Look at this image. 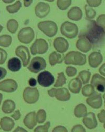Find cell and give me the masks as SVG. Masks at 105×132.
<instances>
[{
    "mask_svg": "<svg viewBox=\"0 0 105 132\" xmlns=\"http://www.w3.org/2000/svg\"><path fill=\"white\" fill-rule=\"evenodd\" d=\"M80 37L86 38L90 42L92 47H97L104 40L105 32L95 21L89 20L85 29L80 32L79 36V38Z\"/></svg>",
    "mask_w": 105,
    "mask_h": 132,
    "instance_id": "6da1fadb",
    "label": "cell"
},
{
    "mask_svg": "<svg viewBox=\"0 0 105 132\" xmlns=\"http://www.w3.org/2000/svg\"><path fill=\"white\" fill-rule=\"evenodd\" d=\"M64 59L66 64L83 65L86 63L85 55L77 51L68 52L65 56Z\"/></svg>",
    "mask_w": 105,
    "mask_h": 132,
    "instance_id": "7a4b0ae2",
    "label": "cell"
},
{
    "mask_svg": "<svg viewBox=\"0 0 105 132\" xmlns=\"http://www.w3.org/2000/svg\"><path fill=\"white\" fill-rule=\"evenodd\" d=\"M38 28L41 32L50 38L54 37L58 31L57 24L51 21L40 22L38 24Z\"/></svg>",
    "mask_w": 105,
    "mask_h": 132,
    "instance_id": "3957f363",
    "label": "cell"
},
{
    "mask_svg": "<svg viewBox=\"0 0 105 132\" xmlns=\"http://www.w3.org/2000/svg\"><path fill=\"white\" fill-rule=\"evenodd\" d=\"M60 31L62 35L69 39L75 38L78 32V28L74 23L66 21L63 23L60 28Z\"/></svg>",
    "mask_w": 105,
    "mask_h": 132,
    "instance_id": "277c9868",
    "label": "cell"
},
{
    "mask_svg": "<svg viewBox=\"0 0 105 132\" xmlns=\"http://www.w3.org/2000/svg\"><path fill=\"white\" fill-rule=\"evenodd\" d=\"M34 36V32L30 27H26L21 29L17 36L19 41L25 44L30 43L33 40Z\"/></svg>",
    "mask_w": 105,
    "mask_h": 132,
    "instance_id": "5b68a950",
    "label": "cell"
},
{
    "mask_svg": "<svg viewBox=\"0 0 105 132\" xmlns=\"http://www.w3.org/2000/svg\"><path fill=\"white\" fill-rule=\"evenodd\" d=\"M39 97V92L36 88L27 87L24 90V100L28 104L35 103L38 101Z\"/></svg>",
    "mask_w": 105,
    "mask_h": 132,
    "instance_id": "8992f818",
    "label": "cell"
},
{
    "mask_svg": "<svg viewBox=\"0 0 105 132\" xmlns=\"http://www.w3.org/2000/svg\"><path fill=\"white\" fill-rule=\"evenodd\" d=\"M48 49V43L43 39H37L32 46L30 51L33 55L43 54L46 52Z\"/></svg>",
    "mask_w": 105,
    "mask_h": 132,
    "instance_id": "52a82bcc",
    "label": "cell"
},
{
    "mask_svg": "<svg viewBox=\"0 0 105 132\" xmlns=\"http://www.w3.org/2000/svg\"><path fill=\"white\" fill-rule=\"evenodd\" d=\"M46 67V62L45 59L41 57H36L32 60L28 69L32 72L36 73L45 69Z\"/></svg>",
    "mask_w": 105,
    "mask_h": 132,
    "instance_id": "ba28073f",
    "label": "cell"
},
{
    "mask_svg": "<svg viewBox=\"0 0 105 132\" xmlns=\"http://www.w3.org/2000/svg\"><path fill=\"white\" fill-rule=\"evenodd\" d=\"M37 80L40 86L44 87H47L54 83V77L49 71H44L39 74Z\"/></svg>",
    "mask_w": 105,
    "mask_h": 132,
    "instance_id": "9c48e42d",
    "label": "cell"
},
{
    "mask_svg": "<svg viewBox=\"0 0 105 132\" xmlns=\"http://www.w3.org/2000/svg\"><path fill=\"white\" fill-rule=\"evenodd\" d=\"M16 56L19 57L22 60L23 65L26 67L29 62L30 56L28 48L24 46H18L15 50Z\"/></svg>",
    "mask_w": 105,
    "mask_h": 132,
    "instance_id": "30bf717a",
    "label": "cell"
},
{
    "mask_svg": "<svg viewBox=\"0 0 105 132\" xmlns=\"http://www.w3.org/2000/svg\"><path fill=\"white\" fill-rule=\"evenodd\" d=\"M18 87L17 82L11 79H6L0 82V90L7 92L12 93L15 92Z\"/></svg>",
    "mask_w": 105,
    "mask_h": 132,
    "instance_id": "8fae6325",
    "label": "cell"
},
{
    "mask_svg": "<svg viewBox=\"0 0 105 132\" xmlns=\"http://www.w3.org/2000/svg\"><path fill=\"white\" fill-rule=\"evenodd\" d=\"M54 48L60 53H64L66 52L69 47L68 41L62 37H58L56 38L54 41Z\"/></svg>",
    "mask_w": 105,
    "mask_h": 132,
    "instance_id": "7c38bea8",
    "label": "cell"
},
{
    "mask_svg": "<svg viewBox=\"0 0 105 132\" xmlns=\"http://www.w3.org/2000/svg\"><path fill=\"white\" fill-rule=\"evenodd\" d=\"M35 12L38 17L40 18H44L49 14L50 12V6L46 3L39 2L35 7Z\"/></svg>",
    "mask_w": 105,
    "mask_h": 132,
    "instance_id": "4fadbf2b",
    "label": "cell"
},
{
    "mask_svg": "<svg viewBox=\"0 0 105 132\" xmlns=\"http://www.w3.org/2000/svg\"><path fill=\"white\" fill-rule=\"evenodd\" d=\"M92 95V97L87 99V103L93 108L98 109L100 108L102 104L101 94L95 92Z\"/></svg>",
    "mask_w": 105,
    "mask_h": 132,
    "instance_id": "5bb4252c",
    "label": "cell"
},
{
    "mask_svg": "<svg viewBox=\"0 0 105 132\" xmlns=\"http://www.w3.org/2000/svg\"><path fill=\"white\" fill-rule=\"evenodd\" d=\"M89 64L92 68H97L102 62V54L99 52H93L89 56Z\"/></svg>",
    "mask_w": 105,
    "mask_h": 132,
    "instance_id": "9a60e30c",
    "label": "cell"
},
{
    "mask_svg": "<svg viewBox=\"0 0 105 132\" xmlns=\"http://www.w3.org/2000/svg\"><path fill=\"white\" fill-rule=\"evenodd\" d=\"M83 123L89 129H93L97 126V122L95 115L93 113H89L83 119Z\"/></svg>",
    "mask_w": 105,
    "mask_h": 132,
    "instance_id": "2e32d148",
    "label": "cell"
},
{
    "mask_svg": "<svg viewBox=\"0 0 105 132\" xmlns=\"http://www.w3.org/2000/svg\"><path fill=\"white\" fill-rule=\"evenodd\" d=\"M76 42V47L78 49L83 52H88L91 48L92 45L86 38L80 37Z\"/></svg>",
    "mask_w": 105,
    "mask_h": 132,
    "instance_id": "e0dca14e",
    "label": "cell"
},
{
    "mask_svg": "<svg viewBox=\"0 0 105 132\" xmlns=\"http://www.w3.org/2000/svg\"><path fill=\"white\" fill-rule=\"evenodd\" d=\"M37 122L36 115L34 112L27 114L24 119L25 125L29 129H32L36 125Z\"/></svg>",
    "mask_w": 105,
    "mask_h": 132,
    "instance_id": "ac0fdd59",
    "label": "cell"
},
{
    "mask_svg": "<svg viewBox=\"0 0 105 132\" xmlns=\"http://www.w3.org/2000/svg\"><path fill=\"white\" fill-rule=\"evenodd\" d=\"M67 16L71 20L79 21L82 17V12L79 7H73L68 11Z\"/></svg>",
    "mask_w": 105,
    "mask_h": 132,
    "instance_id": "d6986e66",
    "label": "cell"
},
{
    "mask_svg": "<svg viewBox=\"0 0 105 132\" xmlns=\"http://www.w3.org/2000/svg\"><path fill=\"white\" fill-rule=\"evenodd\" d=\"M0 125L2 129L5 131L11 130L14 126V121L9 117H4L0 120Z\"/></svg>",
    "mask_w": 105,
    "mask_h": 132,
    "instance_id": "ffe728a7",
    "label": "cell"
},
{
    "mask_svg": "<svg viewBox=\"0 0 105 132\" xmlns=\"http://www.w3.org/2000/svg\"><path fill=\"white\" fill-rule=\"evenodd\" d=\"M82 83L79 78H76L70 80L68 85L69 89L74 94H78L81 88Z\"/></svg>",
    "mask_w": 105,
    "mask_h": 132,
    "instance_id": "44dd1931",
    "label": "cell"
},
{
    "mask_svg": "<svg viewBox=\"0 0 105 132\" xmlns=\"http://www.w3.org/2000/svg\"><path fill=\"white\" fill-rule=\"evenodd\" d=\"M55 97L58 100L67 101L70 99V95L66 88H62L56 89Z\"/></svg>",
    "mask_w": 105,
    "mask_h": 132,
    "instance_id": "7402d4cb",
    "label": "cell"
},
{
    "mask_svg": "<svg viewBox=\"0 0 105 132\" xmlns=\"http://www.w3.org/2000/svg\"><path fill=\"white\" fill-rule=\"evenodd\" d=\"M21 62L17 58H12L10 59L7 63V67L9 70L13 72H16L21 68Z\"/></svg>",
    "mask_w": 105,
    "mask_h": 132,
    "instance_id": "603a6c76",
    "label": "cell"
},
{
    "mask_svg": "<svg viewBox=\"0 0 105 132\" xmlns=\"http://www.w3.org/2000/svg\"><path fill=\"white\" fill-rule=\"evenodd\" d=\"M64 57L63 55L54 51L51 53L49 57V62L51 65H55L57 63H60L64 60Z\"/></svg>",
    "mask_w": 105,
    "mask_h": 132,
    "instance_id": "cb8c5ba5",
    "label": "cell"
},
{
    "mask_svg": "<svg viewBox=\"0 0 105 132\" xmlns=\"http://www.w3.org/2000/svg\"><path fill=\"white\" fill-rule=\"evenodd\" d=\"M15 108V104L12 101L7 100L4 102L2 106V111L5 114H9L12 113Z\"/></svg>",
    "mask_w": 105,
    "mask_h": 132,
    "instance_id": "d4e9b609",
    "label": "cell"
},
{
    "mask_svg": "<svg viewBox=\"0 0 105 132\" xmlns=\"http://www.w3.org/2000/svg\"><path fill=\"white\" fill-rule=\"evenodd\" d=\"M91 85L96 88L99 86H105V78L99 74H94L92 77Z\"/></svg>",
    "mask_w": 105,
    "mask_h": 132,
    "instance_id": "484cf974",
    "label": "cell"
},
{
    "mask_svg": "<svg viewBox=\"0 0 105 132\" xmlns=\"http://www.w3.org/2000/svg\"><path fill=\"white\" fill-rule=\"evenodd\" d=\"M87 115V108L82 104L77 106L75 109V115L77 117L85 116Z\"/></svg>",
    "mask_w": 105,
    "mask_h": 132,
    "instance_id": "4316f807",
    "label": "cell"
},
{
    "mask_svg": "<svg viewBox=\"0 0 105 132\" xmlns=\"http://www.w3.org/2000/svg\"><path fill=\"white\" fill-rule=\"evenodd\" d=\"M18 27V23L15 20L10 19L7 23V29L11 34H15Z\"/></svg>",
    "mask_w": 105,
    "mask_h": 132,
    "instance_id": "83f0119b",
    "label": "cell"
},
{
    "mask_svg": "<svg viewBox=\"0 0 105 132\" xmlns=\"http://www.w3.org/2000/svg\"><path fill=\"white\" fill-rule=\"evenodd\" d=\"M12 37L9 35H5L0 36V46L3 47H9L12 43Z\"/></svg>",
    "mask_w": 105,
    "mask_h": 132,
    "instance_id": "f1b7e54d",
    "label": "cell"
},
{
    "mask_svg": "<svg viewBox=\"0 0 105 132\" xmlns=\"http://www.w3.org/2000/svg\"><path fill=\"white\" fill-rule=\"evenodd\" d=\"M21 6H22V3L20 1H17L14 4L7 6L6 10L9 13L13 14L18 12Z\"/></svg>",
    "mask_w": 105,
    "mask_h": 132,
    "instance_id": "f546056e",
    "label": "cell"
},
{
    "mask_svg": "<svg viewBox=\"0 0 105 132\" xmlns=\"http://www.w3.org/2000/svg\"><path fill=\"white\" fill-rule=\"evenodd\" d=\"M94 92V88L92 85H87L83 87L82 90V94L84 96L89 97L92 95Z\"/></svg>",
    "mask_w": 105,
    "mask_h": 132,
    "instance_id": "4dcf8cb0",
    "label": "cell"
},
{
    "mask_svg": "<svg viewBox=\"0 0 105 132\" xmlns=\"http://www.w3.org/2000/svg\"><path fill=\"white\" fill-rule=\"evenodd\" d=\"M90 76L91 73L88 71L83 70L80 71L79 73V77L82 80L83 84H86L89 82Z\"/></svg>",
    "mask_w": 105,
    "mask_h": 132,
    "instance_id": "1f68e13d",
    "label": "cell"
},
{
    "mask_svg": "<svg viewBox=\"0 0 105 132\" xmlns=\"http://www.w3.org/2000/svg\"><path fill=\"white\" fill-rule=\"evenodd\" d=\"M66 82V79L65 76L63 72H61L58 74V78L56 82L54 85V87H58L60 86H62L65 84Z\"/></svg>",
    "mask_w": 105,
    "mask_h": 132,
    "instance_id": "d6a6232c",
    "label": "cell"
},
{
    "mask_svg": "<svg viewBox=\"0 0 105 132\" xmlns=\"http://www.w3.org/2000/svg\"><path fill=\"white\" fill-rule=\"evenodd\" d=\"M85 9L86 17L88 19H93L96 16V11L88 5H85Z\"/></svg>",
    "mask_w": 105,
    "mask_h": 132,
    "instance_id": "836d02e7",
    "label": "cell"
},
{
    "mask_svg": "<svg viewBox=\"0 0 105 132\" xmlns=\"http://www.w3.org/2000/svg\"><path fill=\"white\" fill-rule=\"evenodd\" d=\"M46 117V112L44 110L41 109L38 112L36 115V119L37 122L39 123H43L45 122Z\"/></svg>",
    "mask_w": 105,
    "mask_h": 132,
    "instance_id": "e575fe53",
    "label": "cell"
},
{
    "mask_svg": "<svg viewBox=\"0 0 105 132\" xmlns=\"http://www.w3.org/2000/svg\"><path fill=\"white\" fill-rule=\"evenodd\" d=\"M71 1H57V4L59 9L62 10H66L71 4Z\"/></svg>",
    "mask_w": 105,
    "mask_h": 132,
    "instance_id": "d590c367",
    "label": "cell"
},
{
    "mask_svg": "<svg viewBox=\"0 0 105 132\" xmlns=\"http://www.w3.org/2000/svg\"><path fill=\"white\" fill-rule=\"evenodd\" d=\"M97 24L103 29L105 32V14H102L99 15L97 19Z\"/></svg>",
    "mask_w": 105,
    "mask_h": 132,
    "instance_id": "8d00e7d4",
    "label": "cell"
},
{
    "mask_svg": "<svg viewBox=\"0 0 105 132\" xmlns=\"http://www.w3.org/2000/svg\"><path fill=\"white\" fill-rule=\"evenodd\" d=\"M50 125V122H47L43 126H39L34 130V132H48Z\"/></svg>",
    "mask_w": 105,
    "mask_h": 132,
    "instance_id": "74e56055",
    "label": "cell"
},
{
    "mask_svg": "<svg viewBox=\"0 0 105 132\" xmlns=\"http://www.w3.org/2000/svg\"><path fill=\"white\" fill-rule=\"evenodd\" d=\"M7 57V53L5 50L0 48V64H3Z\"/></svg>",
    "mask_w": 105,
    "mask_h": 132,
    "instance_id": "f35d334b",
    "label": "cell"
},
{
    "mask_svg": "<svg viewBox=\"0 0 105 132\" xmlns=\"http://www.w3.org/2000/svg\"><path fill=\"white\" fill-rule=\"evenodd\" d=\"M66 72L67 75L69 77H73L76 74L77 70L74 67H71V66H69V67H67Z\"/></svg>",
    "mask_w": 105,
    "mask_h": 132,
    "instance_id": "ab89813d",
    "label": "cell"
},
{
    "mask_svg": "<svg viewBox=\"0 0 105 132\" xmlns=\"http://www.w3.org/2000/svg\"><path fill=\"white\" fill-rule=\"evenodd\" d=\"M71 132H86V130L82 125H77L73 127Z\"/></svg>",
    "mask_w": 105,
    "mask_h": 132,
    "instance_id": "60d3db41",
    "label": "cell"
},
{
    "mask_svg": "<svg viewBox=\"0 0 105 132\" xmlns=\"http://www.w3.org/2000/svg\"><path fill=\"white\" fill-rule=\"evenodd\" d=\"M97 116L100 123H105V111L104 109L101 110V112L98 114Z\"/></svg>",
    "mask_w": 105,
    "mask_h": 132,
    "instance_id": "b9f144b4",
    "label": "cell"
},
{
    "mask_svg": "<svg viewBox=\"0 0 105 132\" xmlns=\"http://www.w3.org/2000/svg\"><path fill=\"white\" fill-rule=\"evenodd\" d=\"M101 0L100 1H87V3L89 4V6L91 7H97L100 5L101 3Z\"/></svg>",
    "mask_w": 105,
    "mask_h": 132,
    "instance_id": "7bdbcfd3",
    "label": "cell"
},
{
    "mask_svg": "<svg viewBox=\"0 0 105 132\" xmlns=\"http://www.w3.org/2000/svg\"><path fill=\"white\" fill-rule=\"evenodd\" d=\"M52 132H67V130L64 126H59L55 127L52 130Z\"/></svg>",
    "mask_w": 105,
    "mask_h": 132,
    "instance_id": "ee69618b",
    "label": "cell"
},
{
    "mask_svg": "<svg viewBox=\"0 0 105 132\" xmlns=\"http://www.w3.org/2000/svg\"><path fill=\"white\" fill-rule=\"evenodd\" d=\"M7 74V71L5 69L0 67V80L3 79Z\"/></svg>",
    "mask_w": 105,
    "mask_h": 132,
    "instance_id": "f6af8a7d",
    "label": "cell"
},
{
    "mask_svg": "<svg viewBox=\"0 0 105 132\" xmlns=\"http://www.w3.org/2000/svg\"><path fill=\"white\" fill-rule=\"evenodd\" d=\"M11 116L15 119V120H18L20 117V114L19 111H16L14 112V113L11 115Z\"/></svg>",
    "mask_w": 105,
    "mask_h": 132,
    "instance_id": "bcb514c9",
    "label": "cell"
},
{
    "mask_svg": "<svg viewBox=\"0 0 105 132\" xmlns=\"http://www.w3.org/2000/svg\"><path fill=\"white\" fill-rule=\"evenodd\" d=\"M56 89L55 88H52L51 89L49 90L48 91V95L51 97H55V94H56Z\"/></svg>",
    "mask_w": 105,
    "mask_h": 132,
    "instance_id": "7dc6e473",
    "label": "cell"
},
{
    "mask_svg": "<svg viewBox=\"0 0 105 132\" xmlns=\"http://www.w3.org/2000/svg\"><path fill=\"white\" fill-rule=\"evenodd\" d=\"M99 71L102 75L105 77V63L103 64H102L100 67L99 69Z\"/></svg>",
    "mask_w": 105,
    "mask_h": 132,
    "instance_id": "c3c4849f",
    "label": "cell"
},
{
    "mask_svg": "<svg viewBox=\"0 0 105 132\" xmlns=\"http://www.w3.org/2000/svg\"><path fill=\"white\" fill-rule=\"evenodd\" d=\"M29 85H30V86L34 87V86H36V84H37L36 80L34 78H30V79L29 80Z\"/></svg>",
    "mask_w": 105,
    "mask_h": 132,
    "instance_id": "681fc988",
    "label": "cell"
},
{
    "mask_svg": "<svg viewBox=\"0 0 105 132\" xmlns=\"http://www.w3.org/2000/svg\"><path fill=\"white\" fill-rule=\"evenodd\" d=\"M13 132H27V131L22 127H17Z\"/></svg>",
    "mask_w": 105,
    "mask_h": 132,
    "instance_id": "f907efd6",
    "label": "cell"
},
{
    "mask_svg": "<svg viewBox=\"0 0 105 132\" xmlns=\"http://www.w3.org/2000/svg\"><path fill=\"white\" fill-rule=\"evenodd\" d=\"M33 1H24V6L25 7H28L32 3Z\"/></svg>",
    "mask_w": 105,
    "mask_h": 132,
    "instance_id": "816d5d0a",
    "label": "cell"
},
{
    "mask_svg": "<svg viewBox=\"0 0 105 132\" xmlns=\"http://www.w3.org/2000/svg\"><path fill=\"white\" fill-rule=\"evenodd\" d=\"M3 1L4 3H10L13 2L14 1H13V0H10V1H4V0H3Z\"/></svg>",
    "mask_w": 105,
    "mask_h": 132,
    "instance_id": "f5cc1de1",
    "label": "cell"
},
{
    "mask_svg": "<svg viewBox=\"0 0 105 132\" xmlns=\"http://www.w3.org/2000/svg\"><path fill=\"white\" fill-rule=\"evenodd\" d=\"M2 98H3V95L2 94H0V104L1 103L2 100Z\"/></svg>",
    "mask_w": 105,
    "mask_h": 132,
    "instance_id": "db71d44e",
    "label": "cell"
},
{
    "mask_svg": "<svg viewBox=\"0 0 105 132\" xmlns=\"http://www.w3.org/2000/svg\"><path fill=\"white\" fill-rule=\"evenodd\" d=\"M3 27L2 26L0 25V32H1L2 31V30H3Z\"/></svg>",
    "mask_w": 105,
    "mask_h": 132,
    "instance_id": "11a10c76",
    "label": "cell"
},
{
    "mask_svg": "<svg viewBox=\"0 0 105 132\" xmlns=\"http://www.w3.org/2000/svg\"><path fill=\"white\" fill-rule=\"evenodd\" d=\"M103 99H104V103H105V94L103 95Z\"/></svg>",
    "mask_w": 105,
    "mask_h": 132,
    "instance_id": "9f6ffc18",
    "label": "cell"
},
{
    "mask_svg": "<svg viewBox=\"0 0 105 132\" xmlns=\"http://www.w3.org/2000/svg\"><path fill=\"white\" fill-rule=\"evenodd\" d=\"M103 126H104V129H105V123H104V125H103Z\"/></svg>",
    "mask_w": 105,
    "mask_h": 132,
    "instance_id": "6f0895ef",
    "label": "cell"
}]
</instances>
